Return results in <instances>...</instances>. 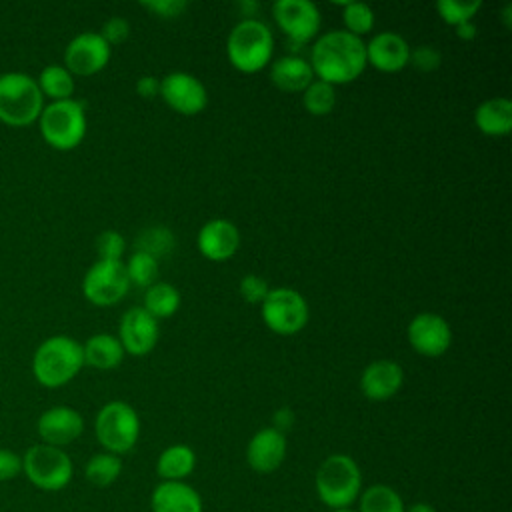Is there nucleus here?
Segmentation results:
<instances>
[{
  "label": "nucleus",
  "instance_id": "1",
  "mask_svg": "<svg viewBox=\"0 0 512 512\" xmlns=\"http://www.w3.org/2000/svg\"><path fill=\"white\" fill-rule=\"evenodd\" d=\"M310 66L318 80L348 84L366 68V42L346 30H330L316 38L310 50Z\"/></svg>",
  "mask_w": 512,
  "mask_h": 512
},
{
  "label": "nucleus",
  "instance_id": "2",
  "mask_svg": "<svg viewBox=\"0 0 512 512\" xmlns=\"http://www.w3.org/2000/svg\"><path fill=\"white\" fill-rule=\"evenodd\" d=\"M82 366V344L66 334L46 338L32 356V374L44 388H60L68 384Z\"/></svg>",
  "mask_w": 512,
  "mask_h": 512
},
{
  "label": "nucleus",
  "instance_id": "3",
  "mask_svg": "<svg viewBox=\"0 0 512 512\" xmlns=\"http://www.w3.org/2000/svg\"><path fill=\"white\" fill-rule=\"evenodd\" d=\"M314 488L320 502L330 510L350 508L362 492L360 466L348 454H330L316 470Z\"/></svg>",
  "mask_w": 512,
  "mask_h": 512
},
{
  "label": "nucleus",
  "instance_id": "4",
  "mask_svg": "<svg viewBox=\"0 0 512 512\" xmlns=\"http://www.w3.org/2000/svg\"><path fill=\"white\" fill-rule=\"evenodd\" d=\"M274 50V38L268 28L258 18H242L228 34L226 56L230 64L244 74L260 72L270 64Z\"/></svg>",
  "mask_w": 512,
  "mask_h": 512
},
{
  "label": "nucleus",
  "instance_id": "5",
  "mask_svg": "<svg viewBox=\"0 0 512 512\" xmlns=\"http://www.w3.org/2000/svg\"><path fill=\"white\" fill-rule=\"evenodd\" d=\"M44 108V96L36 78L26 72L0 74V120L8 126L36 122Z\"/></svg>",
  "mask_w": 512,
  "mask_h": 512
},
{
  "label": "nucleus",
  "instance_id": "6",
  "mask_svg": "<svg viewBox=\"0 0 512 512\" xmlns=\"http://www.w3.org/2000/svg\"><path fill=\"white\" fill-rule=\"evenodd\" d=\"M38 124H40V134L48 146L62 152L72 150L86 136L88 122H86L84 104L74 98L50 102L42 108Z\"/></svg>",
  "mask_w": 512,
  "mask_h": 512
},
{
  "label": "nucleus",
  "instance_id": "7",
  "mask_svg": "<svg viewBox=\"0 0 512 512\" xmlns=\"http://www.w3.org/2000/svg\"><path fill=\"white\" fill-rule=\"evenodd\" d=\"M22 474L42 492H60L70 484L74 464L64 448L38 442L22 454Z\"/></svg>",
  "mask_w": 512,
  "mask_h": 512
},
{
  "label": "nucleus",
  "instance_id": "8",
  "mask_svg": "<svg viewBox=\"0 0 512 512\" xmlns=\"http://www.w3.org/2000/svg\"><path fill=\"white\" fill-rule=\"evenodd\" d=\"M94 434L104 452L126 454L130 452L140 436V418L136 410L122 400L104 404L94 418Z\"/></svg>",
  "mask_w": 512,
  "mask_h": 512
},
{
  "label": "nucleus",
  "instance_id": "9",
  "mask_svg": "<svg viewBox=\"0 0 512 512\" xmlns=\"http://www.w3.org/2000/svg\"><path fill=\"white\" fill-rule=\"evenodd\" d=\"M264 324L282 336L300 332L310 318V308L306 298L288 286L270 288L268 296L260 304Z\"/></svg>",
  "mask_w": 512,
  "mask_h": 512
},
{
  "label": "nucleus",
  "instance_id": "10",
  "mask_svg": "<svg viewBox=\"0 0 512 512\" xmlns=\"http://www.w3.org/2000/svg\"><path fill=\"white\" fill-rule=\"evenodd\" d=\"M130 282L120 260H96L82 278V294L94 306L118 304L128 294Z\"/></svg>",
  "mask_w": 512,
  "mask_h": 512
},
{
  "label": "nucleus",
  "instance_id": "11",
  "mask_svg": "<svg viewBox=\"0 0 512 512\" xmlns=\"http://www.w3.org/2000/svg\"><path fill=\"white\" fill-rule=\"evenodd\" d=\"M272 14L278 28L296 46L318 36L322 16L318 6L310 0H278L272 4Z\"/></svg>",
  "mask_w": 512,
  "mask_h": 512
},
{
  "label": "nucleus",
  "instance_id": "12",
  "mask_svg": "<svg viewBox=\"0 0 512 512\" xmlns=\"http://www.w3.org/2000/svg\"><path fill=\"white\" fill-rule=\"evenodd\" d=\"M406 338L416 354L438 358L446 354L452 344V328L444 316L436 312H420L410 320Z\"/></svg>",
  "mask_w": 512,
  "mask_h": 512
},
{
  "label": "nucleus",
  "instance_id": "13",
  "mask_svg": "<svg viewBox=\"0 0 512 512\" xmlns=\"http://www.w3.org/2000/svg\"><path fill=\"white\" fill-rule=\"evenodd\" d=\"M162 100L182 116L200 114L208 104V90L200 78L190 72H170L160 78Z\"/></svg>",
  "mask_w": 512,
  "mask_h": 512
},
{
  "label": "nucleus",
  "instance_id": "14",
  "mask_svg": "<svg viewBox=\"0 0 512 512\" xmlns=\"http://www.w3.org/2000/svg\"><path fill=\"white\" fill-rule=\"evenodd\" d=\"M110 60L108 42L92 30L76 34L64 48V66L74 76H92L106 68Z\"/></svg>",
  "mask_w": 512,
  "mask_h": 512
},
{
  "label": "nucleus",
  "instance_id": "15",
  "mask_svg": "<svg viewBox=\"0 0 512 512\" xmlns=\"http://www.w3.org/2000/svg\"><path fill=\"white\" fill-rule=\"evenodd\" d=\"M160 338V326L142 306L128 308L118 326V340L130 356H146L154 350Z\"/></svg>",
  "mask_w": 512,
  "mask_h": 512
},
{
  "label": "nucleus",
  "instance_id": "16",
  "mask_svg": "<svg viewBox=\"0 0 512 512\" xmlns=\"http://www.w3.org/2000/svg\"><path fill=\"white\" fill-rule=\"evenodd\" d=\"M36 432L40 442L64 448L80 438L84 432V418L70 406H52L38 416Z\"/></svg>",
  "mask_w": 512,
  "mask_h": 512
},
{
  "label": "nucleus",
  "instance_id": "17",
  "mask_svg": "<svg viewBox=\"0 0 512 512\" xmlns=\"http://www.w3.org/2000/svg\"><path fill=\"white\" fill-rule=\"evenodd\" d=\"M196 244L204 258L212 262H226L240 248V230L232 220L212 218L198 230Z\"/></svg>",
  "mask_w": 512,
  "mask_h": 512
},
{
  "label": "nucleus",
  "instance_id": "18",
  "mask_svg": "<svg viewBox=\"0 0 512 512\" xmlns=\"http://www.w3.org/2000/svg\"><path fill=\"white\" fill-rule=\"evenodd\" d=\"M288 452L286 434L274 430L272 426L260 428L246 446V462L258 474L276 472Z\"/></svg>",
  "mask_w": 512,
  "mask_h": 512
},
{
  "label": "nucleus",
  "instance_id": "19",
  "mask_svg": "<svg viewBox=\"0 0 512 512\" xmlns=\"http://www.w3.org/2000/svg\"><path fill=\"white\" fill-rule=\"evenodd\" d=\"M410 50L412 48L398 32H378L366 44V62L380 72L394 74L408 66Z\"/></svg>",
  "mask_w": 512,
  "mask_h": 512
},
{
  "label": "nucleus",
  "instance_id": "20",
  "mask_svg": "<svg viewBox=\"0 0 512 512\" xmlns=\"http://www.w3.org/2000/svg\"><path fill=\"white\" fill-rule=\"evenodd\" d=\"M404 384V370L396 360L380 358L370 362L360 374V392L372 402H384L398 394Z\"/></svg>",
  "mask_w": 512,
  "mask_h": 512
},
{
  "label": "nucleus",
  "instance_id": "21",
  "mask_svg": "<svg viewBox=\"0 0 512 512\" xmlns=\"http://www.w3.org/2000/svg\"><path fill=\"white\" fill-rule=\"evenodd\" d=\"M152 512H202V498L186 482H160L150 496Z\"/></svg>",
  "mask_w": 512,
  "mask_h": 512
},
{
  "label": "nucleus",
  "instance_id": "22",
  "mask_svg": "<svg viewBox=\"0 0 512 512\" xmlns=\"http://www.w3.org/2000/svg\"><path fill=\"white\" fill-rule=\"evenodd\" d=\"M270 80L282 92H304L314 80V72L306 58L288 54L272 62Z\"/></svg>",
  "mask_w": 512,
  "mask_h": 512
},
{
  "label": "nucleus",
  "instance_id": "23",
  "mask_svg": "<svg viewBox=\"0 0 512 512\" xmlns=\"http://www.w3.org/2000/svg\"><path fill=\"white\" fill-rule=\"evenodd\" d=\"M474 126L486 136H506L512 130V102L504 96L488 98L474 110Z\"/></svg>",
  "mask_w": 512,
  "mask_h": 512
},
{
  "label": "nucleus",
  "instance_id": "24",
  "mask_svg": "<svg viewBox=\"0 0 512 512\" xmlns=\"http://www.w3.org/2000/svg\"><path fill=\"white\" fill-rule=\"evenodd\" d=\"M82 354H84V364L98 370H112L122 362L126 352L118 336H112L108 332H98L82 344Z\"/></svg>",
  "mask_w": 512,
  "mask_h": 512
},
{
  "label": "nucleus",
  "instance_id": "25",
  "mask_svg": "<svg viewBox=\"0 0 512 512\" xmlns=\"http://www.w3.org/2000/svg\"><path fill=\"white\" fill-rule=\"evenodd\" d=\"M196 468V454L188 444L164 448L156 460V472L164 482H184Z\"/></svg>",
  "mask_w": 512,
  "mask_h": 512
},
{
  "label": "nucleus",
  "instance_id": "26",
  "mask_svg": "<svg viewBox=\"0 0 512 512\" xmlns=\"http://www.w3.org/2000/svg\"><path fill=\"white\" fill-rule=\"evenodd\" d=\"M38 88L44 98L56 100H68L74 94V76L64 64H48L40 70V76L36 78Z\"/></svg>",
  "mask_w": 512,
  "mask_h": 512
},
{
  "label": "nucleus",
  "instance_id": "27",
  "mask_svg": "<svg viewBox=\"0 0 512 512\" xmlns=\"http://www.w3.org/2000/svg\"><path fill=\"white\" fill-rule=\"evenodd\" d=\"M156 320L170 318L180 308V292L170 282H154L144 292V306Z\"/></svg>",
  "mask_w": 512,
  "mask_h": 512
},
{
  "label": "nucleus",
  "instance_id": "28",
  "mask_svg": "<svg viewBox=\"0 0 512 512\" xmlns=\"http://www.w3.org/2000/svg\"><path fill=\"white\" fill-rule=\"evenodd\" d=\"M358 512H406L402 496L388 484H372L358 496Z\"/></svg>",
  "mask_w": 512,
  "mask_h": 512
},
{
  "label": "nucleus",
  "instance_id": "29",
  "mask_svg": "<svg viewBox=\"0 0 512 512\" xmlns=\"http://www.w3.org/2000/svg\"><path fill=\"white\" fill-rule=\"evenodd\" d=\"M122 474V458L110 452H98L88 458L84 466L86 480L96 488L112 486Z\"/></svg>",
  "mask_w": 512,
  "mask_h": 512
},
{
  "label": "nucleus",
  "instance_id": "30",
  "mask_svg": "<svg viewBox=\"0 0 512 512\" xmlns=\"http://www.w3.org/2000/svg\"><path fill=\"white\" fill-rule=\"evenodd\" d=\"M174 246H176V236L166 226H150L142 230L134 242L136 252L150 254L156 260L162 256H168L174 250Z\"/></svg>",
  "mask_w": 512,
  "mask_h": 512
},
{
  "label": "nucleus",
  "instance_id": "31",
  "mask_svg": "<svg viewBox=\"0 0 512 512\" xmlns=\"http://www.w3.org/2000/svg\"><path fill=\"white\" fill-rule=\"evenodd\" d=\"M302 104L312 116H326L336 106V88L324 80L314 78L302 92Z\"/></svg>",
  "mask_w": 512,
  "mask_h": 512
},
{
  "label": "nucleus",
  "instance_id": "32",
  "mask_svg": "<svg viewBox=\"0 0 512 512\" xmlns=\"http://www.w3.org/2000/svg\"><path fill=\"white\" fill-rule=\"evenodd\" d=\"M342 4V20H344V30L362 38L374 28V10L364 4V2H340Z\"/></svg>",
  "mask_w": 512,
  "mask_h": 512
},
{
  "label": "nucleus",
  "instance_id": "33",
  "mask_svg": "<svg viewBox=\"0 0 512 512\" xmlns=\"http://www.w3.org/2000/svg\"><path fill=\"white\" fill-rule=\"evenodd\" d=\"M126 274H128V282L136 284L140 288H148L156 282L158 278V260L152 258L150 254L144 252H132L128 262L124 264Z\"/></svg>",
  "mask_w": 512,
  "mask_h": 512
},
{
  "label": "nucleus",
  "instance_id": "34",
  "mask_svg": "<svg viewBox=\"0 0 512 512\" xmlns=\"http://www.w3.org/2000/svg\"><path fill=\"white\" fill-rule=\"evenodd\" d=\"M480 8H482L480 0H438L436 2V10L440 18L450 26L470 22Z\"/></svg>",
  "mask_w": 512,
  "mask_h": 512
},
{
  "label": "nucleus",
  "instance_id": "35",
  "mask_svg": "<svg viewBox=\"0 0 512 512\" xmlns=\"http://www.w3.org/2000/svg\"><path fill=\"white\" fill-rule=\"evenodd\" d=\"M96 252L98 260H122L124 250H126V240L120 232L116 230H104L96 236Z\"/></svg>",
  "mask_w": 512,
  "mask_h": 512
},
{
  "label": "nucleus",
  "instance_id": "36",
  "mask_svg": "<svg viewBox=\"0 0 512 512\" xmlns=\"http://www.w3.org/2000/svg\"><path fill=\"white\" fill-rule=\"evenodd\" d=\"M408 64H412L420 72H434L442 64V54L432 44H420L414 50H410Z\"/></svg>",
  "mask_w": 512,
  "mask_h": 512
},
{
  "label": "nucleus",
  "instance_id": "37",
  "mask_svg": "<svg viewBox=\"0 0 512 512\" xmlns=\"http://www.w3.org/2000/svg\"><path fill=\"white\" fill-rule=\"evenodd\" d=\"M238 292L248 304H262L270 292V286L262 276L246 274V276H242V280L238 284Z\"/></svg>",
  "mask_w": 512,
  "mask_h": 512
},
{
  "label": "nucleus",
  "instance_id": "38",
  "mask_svg": "<svg viewBox=\"0 0 512 512\" xmlns=\"http://www.w3.org/2000/svg\"><path fill=\"white\" fill-rule=\"evenodd\" d=\"M98 34L108 42V46L122 44L130 36V22L122 16H112L102 24V30Z\"/></svg>",
  "mask_w": 512,
  "mask_h": 512
},
{
  "label": "nucleus",
  "instance_id": "39",
  "mask_svg": "<svg viewBox=\"0 0 512 512\" xmlns=\"http://www.w3.org/2000/svg\"><path fill=\"white\" fill-rule=\"evenodd\" d=\"M140 6L150 10L158 18L170 20V18H178L188 4L186 0H146V2H140Z\"/></svg>",
  "mask_w": 512,
  "mask_h": 512
},
{
  "label": "nucleus",
  "instance_id": "40",
  "mask_svg": "<svg viewBox=\"0 0 512 512\" xmlns=\"http://www.w3.org/2000/svg\"><path fill=\"white\" fill-rule=\"evenodd\" d=\"M22 474V454L12 448H0V482H10Z\"/></svg>",
  "mask_w": 512,
  "mask_h": 512
},
{
  "label": "nucleus",
  "instance_id": "41",
  "mask_svg": "<svg viewBox=\"0 0 512 512\" xmlns=\"http://www.w3.org/2000/svg\"><path fill=\"white\" fill-rule=\"evenodd\" d=\"M136 94L140 98H146V100H152L160 94V78L152 76V74H144L136 80Z\"/></svg>",
  "mask_w": 512,
  "mask_h": 512
},
{
  "label": "nucleus",
  "instance_id": "42",
  "mask_svg": "<svg viewBox=\"0 0 512 512\" xmlns=\"http://www.w3.org/2000/svg\"><path fill=\"white\" fill-rule=\"evenodd\" d=\"M294 422H296V414H294V410L288 408V406H282V408H278V410L272 414V428L278 430V432H282V434H286V432L294 426Z\"/></svg>",
  "mask_w": 512,
  "mask_h": 512
},
{
  "label": "nucleus",
  "instance_id": "43",
  "mask_svg": "<svg viewBox=\"0 0 512 512\" xmlns=\"http://www.w3.org/2000/svg\"><path fill=\"white\" fill-rule=\"evenodd\" d=\"M454 28H456V36L460 40H474L476 32H478V28H476V24L472 20L470 22H462V24H458Z\"/></svg>",
  "mask_w": 512,
  "mask_h": 512
},
{
  "label": "nucleus",
  "instance_id": "44",
  "mask_svg": "<svg viewBox=\"0 0 512 512\" xmlns=\"http://www.w3.org/2000/svg\"><path fill=\"white\" fill-rule=\"evenodd\" d=\"M238 8H240V12H242V16L244 18H254V14L258 12V8H260V4L258 2H240L238 4Z\"/></svg>",
  "mask_w": 512,
  "mask_h": 512
},
{
  "label": "nucleus",
  "instance_id": "45",
  "mask_svg": "<svg viewBox=\"0 0 512 512\" xmlns=\"http://www.w3.org/2000/svg\"><path fill=\"white\" fill-rule=\"evenodd\" d=\"M406 512H436V508H432L428 502H416V504L408 506Z\"/></svg>",
  "mask_w": 512,
  "mask_h": 512
},
{
  "label": "nucleus",
  "instance_id": "46",
  "mask_svg": "<svg viewBox=\"0 0 512 512\" xmlns=\"http://www.w3.org/2000/svg\"><path fill=\"white\" fill-rule=\"evenodd\" d=\"M510 14H512V4H506V6H504V10H502V22H504V26H506V28H510V26H512Z\"/></svg>",
  "mask_w": 512,
  "mask_h": 512
},
{
  "label": "nucleus",
  "instance_id": "47",
  "mask_svg": "<svg viewBox=\"0 0 512 512\" xmlns=\"http://www.w3.org/2000/svg\"><path fill=\"white\" fill-rule=\"evenodd\" d=\"M332 512H354L352 508H340V510H332Z\"/></svg>",
  "mask_w": 512,
  "mask_h": 512
}]
</instances>
